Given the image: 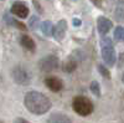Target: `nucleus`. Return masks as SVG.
I'll list each match as a JSON object with an SVG mask.
<instances>
[{"instance_id": "1", "label": "nucleus", "mask_w": 124, "mask_h": 123, "mask_svg": "<svg viewBox=\"0 0 124 123\" xmlns=\"http://www.w3.org/2000/svg\"><path fill=\"white\" fill-rule=\"evenodd\" d=\"M24 106L32 115L42 116L51 109V99L39 91H29L24 97Z\"/></svg>"}, {"instance_id": "2", "label": "nucleus", "mask_w": 124, "mask_h": 123, "mask_svg": "<svg viewBox=\"0 0 124 123\" xmlns=\"http://www.w3.org/2000/svg\"><path fill=\"white\" fill-rule=\"evenodd\" d=\"M101 52L102 58L108 67H113L117 64V54L114 50V42L108 36H102L101 39Z\"/></svg>"}, {"instance_id": "3", "label": "nucleus", "mask_w": 124, "mask_h": 123, "mask_svg": "<svg viewBox=\"0 0 124 123\" xmlns=\"http://www.w3.org/2000/svg\"><path fill=\"white\" fill-rule=\"evenodd\" d=\"M72 109L81 117H87L93 113L94 105L86 96H76L72 99Z\"/></svg>"}, {"instance_id": "4", "label": "nucleus", "mask_w": 124, "mask_h": 123, "mask_svg": "<svg viewBox=\"0 0 124 123\" xmlns=\"http://www.w3.org/2000/svg\"><path fill=\"white\" fill-rule=\"evenodd\" d=\"M11 77L15 83L20 86H27L31 83V74L29 72V70H26L21 65H17L13 68Z\"/></svg>"}, {"instance_id": "5", "label": "nucleus", "mask_w": 124, "mask_h": 123, "mask_svg": "<svg viewBox=\"0 0 124 123\" xmlns=\"http://www.w3.org/2000/svg\"><path fill=\"white\" fill-rule=\"evenodd\" d=\"M60 66V58L56 55H46L39 61V68L42 72H52Z\"/></svg>"}, {"instance_id": "6", "label": "nucleus", "mask_w": 124, "mask_h": 123, "mask_svg": "<svg viewBox=\"0 0 124 123\" xmlns=\"http://www.w3.org/2000/svg\"><path fill=\"white\" fill-rule=\"evenodd\" d=\"M10 13L19 19H26L30 15V9L24 1H15L10 8Z\"/></svg>"}, {"instance_id": "7", "label": "nucleus", "mask_w": 124, "mask_h": 123, "mask_svg": "<svg viewBox=\"0 0 124 123\" xmlns=\"http://www.w3.org/2000/svg\"><path fill=\"white\" fill-rule=\"evenodd\" d=\"M66 33H67V21L65 19H61L60 21H57V24L54 26L52 36L56 41L61 42V41H63V39L66 37Z\"/></svg>"}, {"instance_id": "8", "label": "nucleus", "mask_w": 124, "mask_h": 123, "mask_svg": "<svg viewBox=\"0 0 124 123\" xmlns=\"http://www.w3.org/2000/svg\"><path fill=\"white\" fill-rule=\"evenodd\" d=\"M112 26H113V23L110 19L103 16V15L97 17V30L101 36H107V34L110 31Z\"/></svg>"}, {"instance_id": "9", "label": "nucleus", "mask_w": 124, "mask_h": 123, "mask_svg": "<svg viewBox=\"0 0 124 123\" xmlns=\"http://www.w3.org/2000/svg\"><path fill=\"white\" fill-rule=\"evenodd\" d=\"M45 86L52 92H60L63 90V82L60 77H56V76H48L45 78Z\"/></svg>"}, {"instance_id": "10", "label": "nucleus", "mask_w": 124, "mask_h": 123, "mask_svg": "<svg viewBox=\"0 0 124 123\" xmlns=\"http://www.w3.org/2000/svg\"><path fill=\"white\" fill-rule=\"evenodd\" d=\"M3 19H4L5 25H8V26H13V27L20 30V31H26V30H27V26H26L24 23H21V21H19V20H16L15 17H13L11 15L8 14V13L4 14V17H3Z\"/></svg>"}, {"instance_id": "11", "label": "nucleus", "mask_w": 124, "mask_h": 123, "mask_svg": "<svg viewBox=\"0 0 124 123\" xmlns=\"http://www.w3.org/2000/svg\"><path fill=\"white\" fill-rule=\"evenodd\" d=\"M20 45H21L26 51H29V52H35L36 51V42L34 41V39L24 34L21 35V37H20Z\"/></svg>"}, {"instance_id": "12", "label": "nucleus", "mask_w": 124, "mask_h": 123, "mask_svg": "<svg viewBox=\"0 0 124 123\" xmlns=\"http://www.w3.org/2000/svg\"><path fill=\"white\" fill-rule=\"evenodd\" d=\"M77 66H78V60L73 55H71L67 60L63 61V64H62V71L66 74H72L73 71H76Z\"/></svg>"}, {"instance_id": "13", "label": "nucleus", "mask_w": 124, "mask_h": 123, "mask_svg": "<svg viewBox=\"0 0 124 123\" xmlns=\"http://www.w3.org/2000/svg\"><path fill=\"white\" fill-rule=\"evenodd\" d=\"M47 123H72V119L67 115L56 112V113H52L47 118Z\"/></svg>"}, {"instance_id": "14", "label": "nucleus", "mask_w": 124, "mask_h": 123, "mask_svg": "<svg viewBox=\"0 0 124 123\" xmlns=\"http://www.w3.org/2000/svg\"><path fill=\"white\" fill-rule=\"evenodd\" d=\"M40 29H41V33H42L46 37H51V36H52V30H54L52 21H50V20L42 21L40 24Z\"/></svg>"}, {"instance_id": "15", "label": "nucleus", "mask_w": 124, "mask_h": 123, "mask_svg": "<svg viewBox=\"0 0 124 123\" xmlns=\"http://www.w3.org/2000/svg\"><path fill=\"white\" fill-rule=\"evenodd\" d=\"M89 90L96 97H101L102 96V90H101V85L98 81H92L89 85Z\"/></svg>"}, {"instance_id": "16", "label": "nucleus", "mask_w": 124, "mask_h": 123, "mask_svg": "<svg viewBox=\"0 0 124 123\" xmlns=\"http://www.w3.org/2000/svg\"><path fill=\"white\" fill-rule=\"evenodd\" d=\"M123 37H124V30H123V27L122 26H116L114 34H113V40H114L116 42H122Z\"/></svg>"}, {"instance_id": "17", "label": "nucleus", "mask_w": 124, "mask_h": 123, "mask_svg": "<svg viewBox=\"0 0 124 123\" xmlns=\"http://www.w3.org/2000/svg\"><path fill=\"white\" fill-rule=\"evenodd\" d=\"M97 70H98V72L102 75V77H104V78H107V80H110V78H112L110 71L106 67V65H103V64H98V65H97Z\"/></svg>"}, {"instance_id": "18", "label": "nucleus", "mask_w": 124, "mask_h": 123, "mask_svg": "<svg viewBox=\"0 0 124 123\" xmlns=\"http://www.w3.org/2000/svg\"><path fill=\"white\" fill-rule=\"evenodd\" d=\"M27 24H29V25H27V26H29V29H31V30H37V29L40 27V24H41L40 17H39V16H36V15L31 16Z\"/></svg>"}, {"instance_id": "19", "label": "nucleus", "mask_w": 124, "mask_h": 123, "mask_svg": "<svg viewBox=\"0 0 124 123\" xmlns=\"http://www.w3.org/2000/svg\"><path fill=\"white\" fill-rule=\"evenodd\" d=\"M114 16H116V19L118 20V21H122V20H123V6H122V4L116 9Z\"/></svg>"}, {"instance_id": "20", "label": "nucleus", "mask_w": 124, "mask_h": 123, "mask_svg": "<svg viewBox=\"0 0 124 123\" xmlns=\"http://www.w3.org/2000/svg\"><path fill=\"white\" fill-rule=\"evenodd\" d=\"M72 25H73L75 27H79L82 25V20L79 17H75L73 20H72Z\"/></svg>"}, {"instance_id": "21", "label": "nucleus", "mask_w": 124, "mask_h": 123, "mask_svg": "<svg viewBox=\"0 0 124 123\" xmlns=\"http://www.w3.org/2000/svg\"><path fill=\"white\" fill-rule=\"evenodd\" d=\"M14 123H31V122H29V121H27V119H25V118L17 117V118H15V119H14Z\"/></svg>"}, {"instance_id": "22", "label": "nucleus", "mask_w": 124, "mask_h": 123, "mask_svg": "<svg viewBox=\"0 0 124 123\" xmlns=\"http://www.w3.org/2000/svg\"><path fill=\"white\" fill-rule=\"evenodd\" d=\"M122 65H123V55L120 54V60H119V67H122Z\"/></svg>"}, {"instance_id": "23", "label": "nucleus", "mask_w": 124, "mask_h": 123, "mask_svg": "<svg viewBox=\"0 0 124 123\" xmlns=\"http://www.w3.org/2000/svg\"><path fill=\"white\" fill-rule=\"evenodd\" d=\"M3 81H4V80H3V76L0 75V86H1V83H3Z\"/></svg>"}, {"instance_id": "24", "label": "nucleus", "mask_w": 124, "mask_h": 123, "mask_svg": "<svg viewBox=\"0 0 124 123\" xmlns=\"http://www.w3.org/2000/svg\"><path fill=\"white\" fill-rule=\"evenodd\" d=\"M0 123H4V122H3V121H0Z\"/></svg>"}, {"instance_id": "25", "label": "nucleus", "mask_w": 124, "mask_h": 123, "mask_svg": "<svg viewBox=\"0 0 124 123\" xmlns=\"http://www.w3.org/2000/svg\"><path fill=\"white\" fill-rule=\"evenodd\" d=\"M0 1H4V0H0Z\"/></svg>"}]
</instances>
